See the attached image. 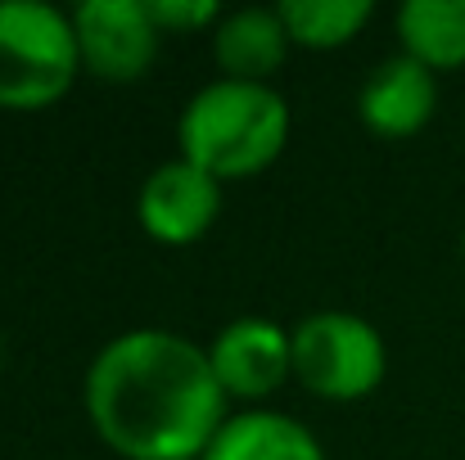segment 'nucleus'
<instances>
[{"label": "nucleus", "instance_id": "9d476101", "mask_svg": "<svg viewBox=\"0 0 465 460\" xmlns=\"http://www.w3.org/2000/svg\"><path fill=\"white\" fill-rule=\"evenodd\" d=\"M199 460H325V447L290 411L240 406L226 416Z\"/></svg>", "mask_w": 465, "mask_h": 460}, {"label": "nucleus", "instance_id": "f8f14e48", "mask_svg": "<svg viewBox=\"0 0 465 460\" xmlns=\"http://www.w3.org/2000/svg\"><path fill=\"white\" fill-rule=\"evenodd\" d=\"M276 9H281V18L290 27V41L299 50L352 45L366 32V23L375 18L371 0H281Z\"/></svg>", "mask_w": 465, "mask_h": 460}, {"label": "nucleus", "instance_id": "20e7f679", "mask_svg": "<svg viewBox=\"0 0 465 460\" xmlns=\"http://www.w3.org/2000/svg\"><path fill=\"white\" fill-rule=\"evenodd\" d=\"M294 334V384L321 402H361L389 375V343L361 316L343 307L308 311Z\"/></svg>", "mask_w": 465, "mask_h": 460}, {"label": "nucleus", "instance_id": "6e6552de", "mask_svg": "<svg viewBox=\"0 0 465 460\" xmlns=\"http://www.w3.org/2000/svg\"><path fill=\"white\" fill-rule=\"evenodd\" d=\"M439 113V73L416 64L411 54H389L357 86V122L384 141H407L430 127Z\"/></svg>", "mask_w": 465, "mask_h": 460}, {"label": "nucleus", "instance_id": "7ed1b4c3", "mask_svg": "<svg viewBox=\"0 0 465 460\" xmlns=\"http://www.w3.org/2000/svg\"><path fill=\"white\" fill-rule=\"evenodd\" d=\"M82 73L73 9L50 0H0V109L41 113Z\"/></svg>", "mask_w": 465, "mask_h": 460}, {"label": "nucleus", "instance_id": "9b49d317", "mask_svg": "<svg viewBox=\"0 0 465 460\" xmlns=\"http://www.w3.org/2000/svg\"><path fill=\"white\" fill-rule=\"evenodd\" d=\"M398 50L430 73L465 68V0H402L393 9Z\"/></svg>", "mask_w": 465, "mask_h": 460}, {"label": "nucleus", "instance_id": "1a4fd4ad", "mask_svg": "<svg viewBox=\"0 0 465 460\" xmlns=\"http://www.w3.org/2000/svg\"><path fill=\"white\" fill-rule=\"evenodd\" d=\"M208 45H213L217 77H231V82H272L294 50L290 27L276 5L226 9L222 23L208 32Z\"/></svg>", "mask_w": 465, "mask_h": 460}, {"label": "nucleus", "instance_id": "4468645a", "mask_svg": "<svg viewBox=\"0 0 465 460\" xmlns=\"http://www.w3.org/2000/svg\"><path fill=\"white\" fill-rule=\"evenodd\" d=\"M461 267H465V226H461Z\"/></svg>", "mask_w": 465, "mask_h": 460}, {"label": "nucleus", "instance_id": "f257e3e1", "mask_svg": "<svg viewBox=\"0 0 465 460\" xmlns=\"http://www.w3.org/2000/svg\"><path fill=\"white\" fill-rule=\"evenodd\" d=\"M82 406L123 460H199L231 416L208 347L163 325L123 329L91 357Z\"/></svg>", "mask_w": 465, "mask_h": 460}, {"label": "nucleus", "instance_id": "0eeeda50", "mask_svg": "<svg viewBox=\"0 0 465 460\" xmlns=\"http://www.w3.org/2000/svg\"><path fill=\"white\" fill-rule=\"evenodd\" d=\"M226 185L194 167L190 158H167L136 190V221L158 244H194L222 217Z\"/></svg>", "mask_w": 465, "mask_h": 460}, {"label": "nucleus", "instance_id": "423d86ee", "mask_svg": "<svg viewBox=\"0 0 465 460\" xmlns=\"http://www.w3.org/2000/svg\"><path fill=\"white\" fill-rule=\"evenodd\" d=\"M208 361L231 402L262 406L294 379V334L272 316H235L213 334Z\"/></svg>", "mask_w": 465, "mask_h": 460}, {"label": "nucleus", "instance_id": "f03ea898", "mask_svg": "<svg viewBox=\"0 0 465 460\" xmlns=\"http://www.w3.org/2000/svg\"><path fill=\"white\" fill-rule=\"evenodd\" d=\"M290 132H294L290 100L272 82L213 77L181 104L176 150L226 185L267 171L285 153Z\"/></svg>", "mask_w": 465, "mask_h": 460}, {"label": "nucleus", "instance_id": "39448f33", "mask_svg": "<svg viewBox=\"0 0 465 460\" xmlns=\"http://www.w3.org/2000/svg\"><path fill=\"white\" fill-rule=\"evenodd\" d=\"M73 32L82 50V68L95 82H141L158 59V32L150 0H82L73 9Z\"/></svg>", "mask_w": 465, "mask_h": 460}, {"label": "nucleus", "instance_id": "ddd939ff", "mask_svg": "<svg viewBox=\"0 0 465 460\" xmlns=\"http://www.w3.org/2000/svg\"><path fill=\"white\" fill-rule=\"evenodd\" d=\"M150 14L163 36H181V32H213L226 9L217 0H150Z\"/></svg>", "mask_w": 465, "mask_h": 460}]
</instances>
